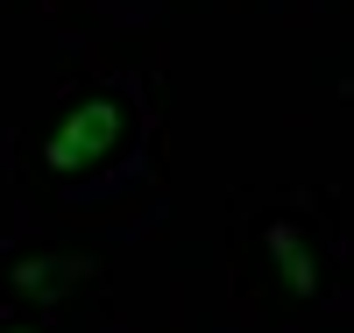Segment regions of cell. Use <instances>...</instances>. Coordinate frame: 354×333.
<instances>
[{"mask_svg":"<svg viewBox=\"0 0 354 333\" xmlns=\"http://www.w3.org/2000/svg\"><path fill=\"white\" fill-rule=\"evenodd\" d=\"M128 128H135V114H128L121 93H85V100L43 135V170H57V177L93 170V163H106L113 149L128 142Z\"/></svg>","mask_w":354,"mask_h":333,"instance_id":"1","label":"cell"},{"mask_svg":"<svg viewBox=\"0 0 354 333\" xmlns=\"http://www.w3.org/2000/svg\"><path fill=\"white\" fill-rule=\"evenodd\" d=\"M262 249H270V262H277V277L298 291V298H319L326 291V269H319V255H312V241L290 227V220H270L262 227Z\"/></svg>","mask_w":354,"mask_h":333,"instance_id":"2","label":"cell"},{"mask_svg":"<svg viewBox=\"0 0 354 333\" xmlns=\"http://www.w3.org/2000/svg\"><path fill=\"white\" fill-rule=\"evenodd\" d=\"M85 277V262H64V255H36V262H15V291L21 298H71Z\"/></svg>","mask_w":354,"mask_h":333,"instance_id":"3","label":"cell"},{"mask_svg":"<svg viewBox=\"0 0 354 333\" xmlns=\"http://www.w3.org/2000/svg\"><path fill=\"white\" fill-rule=\"evenodd\" d=\"M0 333H36V326H0Z\"/></svg>","mask_w":354,"mask_h":333,"instance_id":"4","label":"cell"}]
</instances>
